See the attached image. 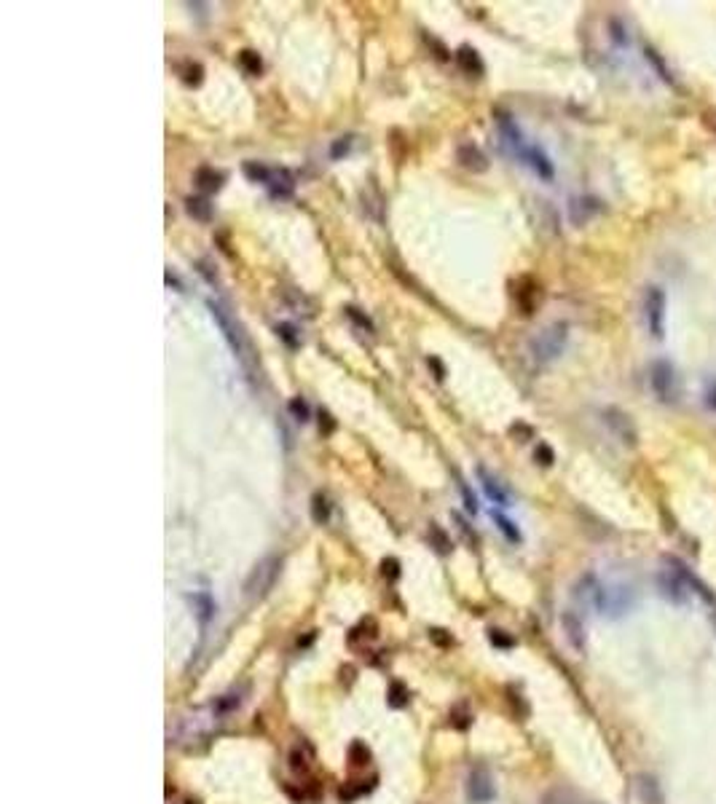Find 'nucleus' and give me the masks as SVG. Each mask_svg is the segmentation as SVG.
<instances>
[{"label": "nucleus", "mask_w": 716, "mask_h": 804, "mask_svg": "<svg viewBox=\"0 0 716 804\" xmlns=\"http://www.w3.org/2000/svg\"><path fill=\"white\" fill-rule=\"evenodd\" d=\"M244 700H247V686H239V689H231V692L215 697L210 706H201L196 711L186 713V716H180L175 727L177 743L188 746V748L207 743L215 732H221L226 718L244 706Z\"/></svg>", "instance_id": "1"}, {"label": "nucleus", "mask_w": 716, "mask_h": 804, "mask_svg": "<svg viewBox=\"0 0 716 804\" xmlns=\"http://www.w3.org/2000/svg\"><path fill=\"white\" fill-rule=\"evenodd\" d=\"M569 341V325L566 322H550L548 327H542L529 341V354L537 365H550L558 360Z\"/></svg>", "instance_id": "2"}, {"label": "nucleus", "mask_w": 716, "mask_h": 804, "mask_svg": "<svg viewBox=\"0 0 716 804\" xmlns=\"http://www.w3.org/2000/svg\"><path fill=\"white\" fill-rule=\"evenodd\" d=\"M279 569H282V558H276V555L263 558V561L250 571V576L244 579V598H250V601L263 598V595L274 587L276 576H279Z\"/></svg>", "instance_id": "3"}, {"label": "nucleus", "mask_w": 716, "mask_h": 804, "mask_svg": "<svg viewBox=\"0 0 716 804\" xmlns=\"http://www.w3.org/2000/svg\"><path fill=\"white\" fill-rule=\"evenodd\" d=\"M590 606L606 614V617H620L633 606V593L628 587H612V584L598 582V590H595Z\"/></svg>", "instance_id": "4"}, {"label": "nucleus", "mask_w": 716, "mask_h": 804, "mask_svg": "<svg viewBox=\"0 0 716 804\" xmlns=\"http://www.w3.org/2000/svg\"><path fill=\"white\" fill-rule=\"evenodd\" d=\"M207 309H210L212 320L218 322V327L223 330V338L228 341V346H231V352L242 360L244 365H250V343H247V338H244V332L233 325V320L226 314V309L223 306H218L215 300H207Z\"/></svg>", "instance_id": "5"}, {"label": "nucleus", "mask_w": 716, "mask_h": 804, "mask_svg": "<svg viewBox=\"0 0 716 804\" xmlns=\"http://www.w3.org/2000/svg\"><path fill=\"white\" fill-rule=\"evenodd\" d=\"M650 386L660 402H676L679 400V375L668 360H657L650 367Z\"/></svg>", "instance_id": "6"}, {"label": "nucleus", "mask_w": 716, "mask_h": 804, "mask_svg": "<svg viewBox=\"0 0 716 804\" xmlns=\"http://www.w3.org/2000/svg\"><path fill=\"white\" fill-rule=\"evenodd\" d=\"M601 421H604L606 429L615 434V440H620L625 448H636L639 445V429H636V424H633V419L625 410L609 405V408L601 410Z\"/></svg>", "instance_id": "7"}, {"label": "nucleus", "mask_w": 716, "mask_h": 804, "mask_svg": "<svg viewBox=\"0 0 716 804\" xmlns=\"http://www.w3.org/2000/svg\"><path fill=\"white\" fill-rule=\"evenodd\" d=\"M644 322L655 338L665 335V292L657 285L644 290Z\"/></svg>", "instance_id": "8"}, {"label": "nucleus", "mask_w": 716, "mask_h": 804, "mask_svg": "<svg viewBox=\"0 0 716 804\" xmlns=\"http://www.w3.org/2000/svg\"><path fill=\"white\" fill-rule=\"evenodd\" d=\"M496 129H499V137H502V145H505L510 153L523 161V156L529 151V143L523 140V132L518 129V123L513 121V116L505 111H496Z\"/></svg>", "instance_id": "9"}, {"label": "nucleus", "mask_w": 716, "mask_h": 804, "mask_svg": "<svg viewBox=\"0 0 716 804\" xmlns=\"http://www.w3.org/2000/svg\"><path fill=\"white\" fill-rule=\"evenodd\" d=\"M494 796L496 788L491 772L485 770L483 764H475L473 770L467 772V799L473 804H488Z\"/></svg>", "instance_id": "10"}, {"label": "nucleus", "mask_w": 716, "mask_h": 804, "mask_svg": "<svg viewBox=\"0 0 716 804\" xmlns=\"http://www.w3.org/2000/svg\"><path fill=\"white\" fill-rule=\"evenodd\" d=\"M601 210L604 207L595 196H574L569 201V220H572V225H588Z\"/></svg>", "instance_id": "11"}, {"label": "nucleus", "mask_w": 716, "mask_h": 804, "mask_svg": "<svg viewBox=\"0 0 716 804\" xmlns=\"http://www.w3.org/2000/svg\"><path fill=\"white\" fill-rule=\"evenodd\" d=\"M561 628L566 633V641L574 651H585V625L577 611H563L561 614Z\"/></svg>", "instance_id": "12"}, {"label": "nucleus", "mask_w": 716, "mask_h": 804, "mask_svg": "<svg viewBox=\"0 0 716 804\" xmlns=\"http://www.w3.org/2000/svg\"><path fill=\"white\" fill-rule=\"evenodd\" d=\"M456 161L467 169V172H485L488 169V158L485 153L473 143H464L456 148Z\"/></svg>", "instance_id": "13"}, {"label": "nucleus", "mask_w": 716, "mask_h": 804, "mask_svg": "<svg viewBox=\"0 0 716 804\" xmlns=\"http://www.w3.org/2000/svg\"><path fill=\"white\" fill-rule=\"evenodd\" d=\"M268 193H271V198H287L293 196V190H296V175L290 172V169H285V166H279V169H271V180H268Z\"/></svg>", "instance_id": "14"}, {"label": "nucleus", "mask_w": 716, "mask_h": 804, "mask_svg": "<svg viewBox=\"0 0 716 804\" xmlns=\"http://www.w3.org/2000/svg\"><path fill=\"white\" fill-rule=\"evenodd\" d=\"M453 56H456V65H459L462 73H467V76H473V78L483 76L485 65H483V59H480V54L475 51L473 46H459Z\"/></svg>", "instance_id": "15"}, {"label": "nucleus", "mask_w": 716, "mask_h": 804, "mask_svg": "<svg viewBox=\"0 0 716 804\" xmlns=\"http://www.w3.org/2000/svg\"><path fill=\"white\" fill-rule=\"evenodd\" d=\"M478 477H480V485H483L485 496H488L494 504H499V507H510V494L502 488V483L496 480L494 474H488L485 467H478Z\"/></svg>", "instance_id": "16"}, {"label": "nucleus", "mask_w": 716, "mask_h": 804, "mask_svg": "<svg viewBox=\"0 0 716 804\" xmlns=\"http://www.w3.org/2000/svg\"><path fill=\"white\" fill-rule=\"evenodd\" d=\"M523 164H529L531 169L537 172V177H542V180H553V175H555L553 161L545 156L542 148H537V145H529V151H526V156H523Z\"/></svg>", "instance_id": "17"}, {"label": "nucleus", "mask_w": 716, "mask_h": 804, "mask_svg": "<svg viewBox=\"0 0 716 804\" xmlns=\"http://www.w3.org/2000/svg\"><path fill=\"white\" fill-rule=\"evenodd\" d=\"M633 785H636V796L641 799V804H662L660 783L655 780L652 775H639Z\"/></svg>", "instance_id": "18"}, {"label": "nucleus", "mask_w": 716, "mask_h": 804, "mask_svg": "<svg viewBox=\"0 0 716 804\" xmlns=\"http://www.w3.org/2000/svg\"><path fill=\"white\" fill-rule=\"evenodd\" d=\"M360 198H363V210L368 218H373L375 223H384V196L378 193V188H365L363 193H360Z\"/></svg>", "instance_id": "19"}, {"label": "nucleus", "mask_w": 716, "mask_h": 804, "mask_svg": "<svg viewBox=\"0 0 716 804\" xmlns=\"http://www.w3.org/2000/svg\"><path fill=\"white\" fill-rule=\"evenodd\" d=\"M193 183H196V188L201 193H215V190H221V185H223V175L215 172L212 166H198Z\"/></svg>", "instance_id": "20"}, {"label": "nucleus", "mask_w": 716, "mask_h": 804, "mask_svg": "<svg viewBox=\"0 0 716 804\" xmlns=\"http://www.w3.org/2000/svg\"><path fill=\"white\" fill-rule=\"evenodd\" d=\"M191 604H193V611H196V617L201 625H207L212 619V614H215V601H212V595L207 593V590H201V593H193L191 595Z\"/></svg>", "instance_id": "21"}, {"label": "nucleus", "mask_w": 716, "mask_h": 804, "mask_svg": "<svg viewBox=\"0 0 716 804\" xmlns=\"http://www.w3.org/2000/svg\"><path fill=\"white\" fill-rule=\"evenodd\" d=\"M186 212L198 223L212 220V204L204 196H188L186 198Z\"/></svg>", "instance_id": "22"}, {"label": "nucleus", "mask_w": 716, "mask_h": 804, "mask_svg": "<svg viewBox=\"0 0 716 804\" xmlns=\"http://www.w3.org/2000/svg\"><path fill=\"white\" fill-rule=\"evenodd\" d=\"M311 520L314 523H328L331 520V502L325 494H314L311 496Z\"/></svg>", "instance_id": "23"}, {"label": "nucleus", "mask_w": 716, "mask_h": 804, "mask_svg": "<svg viewBox=\"0 0 716 804\" xmlns=\"http://www.w3.org/2000/svg\"><path fill=\"white\" fill-rule=\"evenodd\" d=\"M239 67H242L247 76H261L263 59H261L258 51H253V49H244V51H239Z\"/></svg>", "instance_id": "24"}, {"label": "nucleus", "mask_w": 716, "mask_h": 804, "mask_svg": "<svg viewBox=\"0 0 716 804\" xmlns=\"http://www.w3.org/2000/svg\"><path fill=\"white\" fill-rule=\"evenodd\" d=\"M242 172L247 180H253V183H261V185H268V180H271V169L263 164H258V161H244Z\"/></svg>", "instance_id": "25"}, {"label": "nucleus", "mask_w": 716, "mask_h": 804, "mask_svg": "<svg viewBox=\"0 0 716 804\" xmlns=\"http://www.w3.org/2000/svg\"><path fill=\"white\" fill-rule=\"evenodd\" d=\"M491 515H494V523H496V529L502 531V534H505L507 539H510V541H520V531H518V526H515V523H513V520L507 518L505 512H499V509H494V512H491Z\"/></svg>", "instance_id": "26"}, {"label": "nucleus", "mask_w": 716, "mask_h": 804, "mask_svg": "<svg viewBox=\"0 0 716 804\" xmlns=\"http://www.w3.org/2000/svg\"><path fill=\"white\" fill-rule=\"evenodd\" d=\"M276 335H279V341H285L290 349H298V346H301V335H298L296 325H290V322H279V325H276Z\"/></svg>", "instance_id": "27"}, {"label": "nucleus", "mask_w": 716, "mask_h": 804, "mask_svg": "<svg viewBox=\"0 0 716 804\" xmlns=\"http://www.w3.org/2000/svg\"><path fill=\"white\" fill-rule=\"evenodd\" d=\"M540 804H583L574 793L563 791V788H553V791H548L545 796H542Z\"/></svg>", "instance_id": "28"}, {"label": "nucleus", "mask_w": 716, "mask_h": 804, "mask_svg": "<svg viewBox=\"0 0 716 804\" xmlns=\"http://www.w3.org/2000/svg\"><path fill=\"white\" fill-rule=\"evenodd\" d=\"M430 539H432V544H435V550L438 552H443V555H445V552H451V539L443 534V529L438 526V523H430Z\"/></svg>", "instance_id": "29"}, {"label": "nucleus", "mask_w": 716, "mask_h": 804, "mask_svg": "<svg viewBox=\"0 0 716 804\" xmlns=\"http://www.w3.org/2000/svg\"><path fill=\"white\" fill-rule=\"evenodd\" d=\"M287 410H290V416L296 421H301V424L309 421V405H306V400H301V397H293V400L287 402Z\"/></svg>", "instance_id": "30"}, {"label": "nucleus", "mask_w": 716, "mask_h": 804, "mask_svg": "<svg viewBox=\"0 0 716 804\" xmlns=\"http://www.w3.org/2000/svg\"><path fill=\"white\" fill-rule=\"evenodd\" d=\"M352 143H354L352 134H343V137H338V140L331 145V158H333V161H338V158H343V156L349 153V151H352Z\"/></svg>", "instance_id": "31"}, {"label": "nucleus", "mask_w": 716, "mask_h": 804, "mask_svg": "<svg viewBox=\"0 0 716 804\" xmlns=\"http://www.w3.org/2000/svg\"><path fill=\"white\" fill-rule=\"evenodd\" d=\"M180 73H183V81H186L188 86H198L201 83V65H193V62H186V65L180 67Z\"/></svg>", "instance_id": "32"}, {"label": "nucleus", "mask_w": 716, "mask_h": 804, "mask_svg": "<svg viewBox=\"0 0 716 804\" xmlns=\"http://www.w3.org/2000/svg\"><path fill=\"white\" fill-rule=\"evenodd\" d=\"M346 317H349V320H352V322H357V325H360L363 330L373 332V322L368 320L365 314H360V309H354V306H346Z\"/></svg>", "instance_id": "33"}, {"label": "nucleus", "mask_w": 716, "mask_h": 804, "mask_svg": "<svg viewBox=\"0 0 716 804\" xmlns=\"http://www.w3.org/2000/svg\"><path fill=\"white\" fill-rule=\"evenodd\" d=\"M534 459L540 464H545V467H550L553 462H555V456H553L550 445H537V451H534Z\"/></svg>", "instance_id": "34"}, {"label": "nucleus", "mask_w": 716, "mask_h": 804, "mask_svg": "<svg viewBox=\"0 0 716 804\" xmlns=\"http://www.w3.org/2000/svg\"><path fill=\"white\" fill-rule=\"evenodd\" d=\"M320 432L322 434H333V432H336V419H333L328 410H320Z\"/></svg>", "instance_id": "35"}, {"label": "nucleus", "mask_w": 716, "mask_h": 804, "mask_svg": "<svg viewBox=\"0 0 716 804\" xmlns=\"http://www.w3.org/2000/svg\"><path fill=\"white\" fill-rule=\"evenodd\" d=\"M488 638H491V643H496V646H513V638H507L505 636V630H491V633H488Z\"/></svg>", "instance_id": "36"}, {"label": "nucleus", "mask_w": 716, "mask_h": 804, "mask_svg": "<svg viewBox=\"0 0 716 804\" xmlns=\"http://www.w3.org/2000/svg\"><path fill=\"white\" fill-rule=\"evenodd\" d=\"M405 703H408V692H403L400 686H392V697H389V706L400 708V706H405Z\"/></svg>", "instance_id": "37"}, {"label": "nucleus", "mask_w": 716, "mask_h": 804, "mask_svg": "<svg viewBox=\"0 0 716 804\" xmlns=\"http://www.w3.org/2000/svg\"><path fill=\"white\" fill-rule=\"evenodd\" d=\"M462 496H464V507H467V512H478V502H475V496L470 494V488H467V485L462 483Z\"/></svg>", "instance_id": "38"}, {"label": "nucleus", "mask_w": 716, "mask_h": 804, "mask_svg": "<svg viewBox=\"0 0 716 804\" xmlns=\"http://www.w3.org/2000/svg\"><path fill=\"white\" fill-rule=\"evenodd\" d=\"M427 365H430L432 370H435V378H438V381H443V378H445V367H443V362L438 360V357H427Z\"/></svg>", "instance_id": "39"}, {"label": "nucleus", "mask_w": 716, "mask_h": 804, "mask_svg": "<svg viewBox=\"0 0 716 804\" xmlns=\"http://www.w3.org/2000/svg\"><path fill=\"white\" fill-rule=\"evenodd\" d=\"M451 520H453V523H456V526H459V531H462V534H464V536H467V539L475 541V534H470V526L464 523L462 515H459V512H451Z\"/></svg>", "instance_id": "40"}, {"label": "nucleus", "mask_w": 716, "mask_h": 804, "mask_svg": "<svg viewBox=\"0 0 716 804\" xmlns=\"http://www.w3.org/2000/svg\"><path fill=\"white\" fill-rule=\"evenodd\" d=\"M198 274L201 276H207V282H210V285H218V274H212L210 271V263H207V260H198Z\"/></svg>", "instance_id": "41"}, {"label": "nucleus", "mask_w": 716, "mask_h": 804, "mask_svg": "<svg viewBox=\"0 0 716 804\" xmlns=\"http://www.w3.org/2000/svg\"><path fill=\"white\" fill-rule=\"evenodd\" d=\"M381 566H384V574H389V576H397V561H392V558H389V561H384Z\"/></svg>", "instance_id": "42"}, {"label": "nucleus", "mask_w": 716, "mask_h": 804, "mask_svg": "<svg viewBox=\"0 0 716 804\" xmlns=\"http://www.w3.org/2000/svg\"><path fill=\"white\" fill-rule=\"evenodd\" d=\"M705 402H708V408L716 410V392H714V386L711 384H708V392H705Z\"/></svg>", "instance_id": "43"}, {"label": "nucleus", "mask_w": 716, "mask_h": 804, "mask_svg": "<svg viewBox=\"0 0 716 804\" xmlns=\"http://www.w3.org/2000/svg\"><path fill=\"white\" fill-rule=\"evenodd\" d=\"M166 285H169V287H177V290H180V282H177V279H175V276H172V274H169V271H166Z\"/></svg>", "instance_id": "44"}, {"label": "nucleus", "mask_w": 716, "mask_h": 804, "mask_svg": "<svg viewBox=\"0 0 716 804\" xmlns=\"http://www.w3.org/2000/svg\"><path fill=\"white\" fill-rule=\"evenodd\" d=\"M590 804H593V802H590Z\"/></svg>", "instance_id": "45"}]
</instances>
